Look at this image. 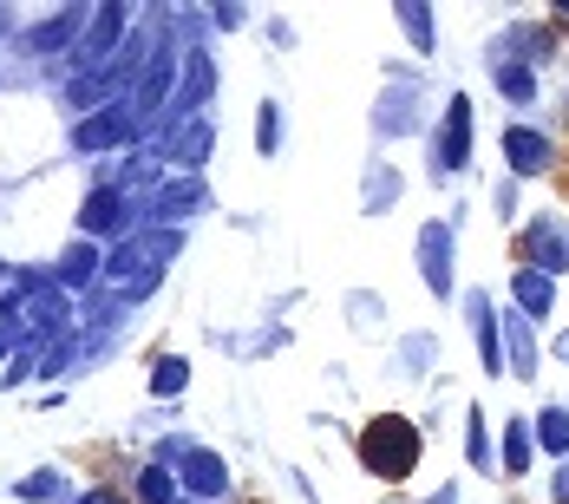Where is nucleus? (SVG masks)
Instances as JSON below:
<instances>
[{
	"instance_id": "20",
	"label": "nucleus",
	"mask_w": 569,
	"mask_h": 504,
	"mask_svg": "<svg viewBox=\"0 0 569 504\" xmlns=\"http://www.w3.org/2000/svg\"><path fill=\"white\" fill-rule=\"evenodd\" d=\"M530 433H537V446L563 465V458H569V406H543V413L530 419Z\"/></svg>"
},
{
	"instance_id": "28",
	"label": "nucleus",
	"mask_w": 569,
	"mask_h": 504,
	"mask_svg": "<svg viewBox=\"0 0 569 504\" xmlns=\"http://www.w3.org/2000/svg\"><path fill=\"white\" fill-rule=\"evenodd\" d=\"M183 387H190V360H177V354H164V360L151 367V393H158V399H177Z\"/></svg>"
},
{
	"instance_id": "29",
	"label": "nucleus",
	"mask_w": 569,
	"mask_h": 504,
	"mask_svg": "<svg viewBox=\"0 0 569 504\" xmlns=\"http://www.w3.org/2000/svg\"><path fill=\"white\" fill-rule=\"evenodd\" d=\"M491 204H498V217H505V224H517V210H523V184H517V177H498Z\"/></svg>"
},
{
	"instance_id": "7",
	"label": "nucleus",
	"mask_w": 569,
	"mask_h": 504,
	"mask_svg": "<svg viewBox=\"0 0 569 504\" xmlns=\"http://www.w3.org/2000/svg\"><path fill=\"white\" fill-rule=\"evenodd\" d=\"M197 210H210V184H203V177L151 184V197H144V217H151V224H190Z\"/></svg>"
},
{
	"instance_id": "12",
	"label": "nucleus",
	"mask_w": 569,
	"mask_h": 504,
	"mask_svg": "<svg viewBox=\"0 0 569 504\" xmlns=\"http://www.w3.org/2000/svg\"><path fill=\"white\" fill-rule=\"evenodd\" d=\"M511 308L530 322V328L550 322V315H557V281L543 276V269H523V263H517L511 269Z\"/></svg>"
},
{
	"instance_id": "35",
	"label": "nucleus",
	"mask_w": 569,
	"mask_h": 504,
	"mask_svg": "<svg viewBox=\"0 0 569 504\" xmlns=\"http://www.w3.org/2000/svg\"><path fill=\"white\" fill-rule=\"evenodd\" d=\"M7 27H13V13H7V7H0V33H7Z\"/></svg>"
},
{
	"instance_id": "13",
	"label": "nucleus",
	"mask_w": 569,
	"mask_h": 504,
	"mask_svg": "<svg viewBox=\"0 0 569 504\" xmlns=\"http://www.w3.org/2000/svg\"><path fill=\"white\" fill-rule=\"evenodd\" d=\"M171 151V165L183 170V177H197V170L210 165V151H217V125L210 118H190V125H177V138L164 145Z\"/></svg>"
},
{
	"instance_id": "33",
	"label": "nucleus",
	"mask_w": 569,
	"mask_h": 504,
	"mask_svg": "<svg viewBox=\"0 0 569 504\" xmlns=\"http://www.w3.org/2000/svg\"><path fill=\"white\" fill-rule=\"evenodd\" d=\"M79 504H118V498H112V492H86Z\"/></svg>"
},
{
	"instance_id": "1",
	"label": "nucleus",
	"mask_w": 569,
	"mask_h": 504,
	"mask_svg": "<svg viewBox=\"0 0 569 504\" xmlns=\"http://www.w3.org/2000/svg\"><path fill=\"white\" fill-rule=\"evenodd\" d=\"M353 452H360V472H367V478L399 485V478H412V472H419V452H426V439H419V426H412L406 413H373V419L360 426Z\"/></svg>"
},
{
	"instance_id": "16",
	"label": "nucleus",
	"mask_w": 569,
	"mask_h": 504,
	"mask_svg": "<svg viewBox=\"0 0 569 504\" xmlns=\"http://www.w3.org/2000/svg\"><path fill=\"white\" fill-rule=\"evenodd\" d=\"M399 190H406V184H399V170L373 158V165H367V190H360V210H367V217H387V210L399 204Z\"/></svg>"
},
{
	"instance_id": "19",
	"label": "nucleus",
	"mask_w": 569,
	"mask_h": 504,
	"mask_svg": "<svg viewBox=\"0 0 569 504\" xmlns=\"http://www.w3.org/2000/svg\"><path fill=\"white\" fill-rule=\"evenodd\" d=\"M530 452H537L530 419H511V426H505V452H498V472H505V478H523V472H530Z\"/></svg>"
},
{
	"instance_id": "10",
	"label": "nucleus",
	"mask_w": 569,
	"mask_h": 504,
	"mask_svg": "<svg viewBox=\"0 0 569 504\" xmlns=\"http://www.w3.org/2000/svg\"><path fill=\"white\" fill-rule=\"evenodd\" d=\"M217 92V59L210 53H183V86L171 92V106H164V125H190V118H203L197 106Z\"/></svg>"
},
{
	"instance_id": "24",
	"label": "nucleus",
	"mask_w": 569,
	"mask_h": 504,
	"mask_svg": "<svg viewBox=\"0 0 569 504\" xmlns=\"http://www.w3.org/2000/svg\"><path fill=\"white\" fill-rule=\"evenodd\" d=\"M399 27H406L412 53H432V7L426 0H399Z\"/></svg>"
},
{
	"instance_id": "31",
	"label": "nucleus",
	"mask_w": 569,
	"mask_h": 504,
	"mask_svg": "<svg viewBox=\"0 0 569 504\" xmlns=\"http://www.w3.org/2000/svg\"><path fill=\"white\" fill-rule=\"evenodd\" d=\"M550 504H569V458L557 465V478H550Z\"/></svg>"
},
{
	"instance_id": "26",
	"label": "nucleus",
	"mask_w": 569,
	"mask_h": 504,
	"mask_svg": "<svg viewBox=\"0 0 569 504\" xmlns=\"http://www.w3.org/2000/svg\"><path fill=\"white\" fill-rule=\"evenodd\" d=\"M177 492H183V485L171 478V465H144V472H138V498L144 504H177Z\"/></svg>"
},
{
	"instance_id": "22",
	"label": "nucleus",
	"mask_w": 569,
	"mask_h": 504,
	"mask_svg": "<svg viewBox=\"0 0 569 504\" xmlns=\"http://www.w3.org/2000/svg\"><path fill=\"white\" fill-rule=\"evenodd\" d=\"M432 360H439V335H406L399 340V374H406V381H426Z\"/></svg>"
},
{
	"instance_id": "8",
	"label": "nucleus",
	"mask_w": 569,
	"mask_h": 504,
	"mask_svg": "<svg viewBox=\"0 0 569 504\" xmlns=\"http://www.w3.org/2000/svg\"><path fill=\"white\" fill-rule=\"evenodd\" d=\"M550 165H557V145H550L537 125H517L511 118V125H505V177L523 184V177H543Z\"/></svg>"
},
{
	"instance_id": "25",
	"label": "nucleus",
	"mask_w": 569,
	"mask_h": 504,
	"mask_svg": "<svg viewBox=\"0 0 569 504\" xmlns=\"http://www.w3.org/2000/svg\"><path fill=\"white\" fill-rule=\"evenodd\" d=\"M20 498H27V504H79V498H72V485H66L59 472H33V478L20 485Z\"/></svg>"
},
{
	"instance_id": "23",
	"label": "nucleus",
	"mask_w": 569,
	"mask_h": 504,
	"mask_svg": "<svg viewBox=\"0 0 569 504\" xmlns=\"http://www.w3.org/2000/svg\"><path fill=\"white\" fill-rule=\"evenodd\" d=\"M465 452H471L478 472H498V452H491V433H485V413L478 406H465Z\"/></svg>"
},
{
	"instance_id": "34",
	"label": "nucleus",
	"mask_w": 569,
	"mask_h": 504,
	"mask_svg": "<svg viewBox=\"0 0 569 504\" xmlns=\"http://www.w3.org/2000/svg\"><path fill=\"white\" fill-rule=\"evenodd\" d=\"M557 360H569V328H563V335H557Z\"/></svg>"
},
{
	"instance_id": "9",
	"label": "nucleus",
	"mask_w": 569,
	"mask_h": 504,
	"mask_svg": "<svg viewBox=\"0 0 569 504\" xmlns=\"http://www.w3.org/2000/svg\"><path fill=\"white\" fill-rule=\"evenodd\" d=\"M419 276L439 302L458 295V276H452V224H419Z\"/></svg>"
},
{
	"instance_id": "32",
	"label": "nucleus",
	"mask_w": 569,
	"mask_h": 504,
	"mask_svg": "<svg viewBox=\"0 0 569 504\" xmlns=\"http://www.w3.org/2000/svg\"><path fill=\"white\" fill-rule=\"evenodd\" d=\"M426 504H458V485H439V492H432Z\"/></svg>"
},
{
	"instance_id": "5",
	"label": "nucleus",
	"mask_w": 569,
	"mask_h": 504,
	"mask_svg": "<svg viewBox=\"0 0 569 504\" xmlns=\"http://www.w3.org/2000/svg\"><path fill=\"white\" fill-rule=\"evenodd\" d=\"M426 125V92H419V79L406 72V66H393V86H387V99L373 106V131L380 138H412Z\"/></svg>"
},
{
	"instance_id": "21",
	"label": "nucleus",
	"mask_w": 569,
	"mask_h": 504,
	"mask_svg": "<svg viewBox=\"0 0 569 504\" xmlns=\"http://www.w3.org/2000/svg\"><path fill=\"white\" fill-rule=\"evenodd\" d=\"M27 328H33V335H59V328H66V295H59V288H33Z\"/></svg>"
},
{
	"instance_id": "11",
	"label": "nucleus",
	"mask_w": 569,
	"mask_h": 504,
	"mask_svg": "<svg viewBox=\"0 0 569 504\" xmlns=\"http://www.w3.org/2000/svg\"><path fill=\"white\" fill-rule=\"evenodd\" d=\"M177 465H183V478H177V485H183V492H190L197 504L229 498V465H223V458H217L210 446H190L183 458H177Z\"/></svg>"
},
{
	"instance_id": "18",
	"label": "nucleus",
	"mask_w": 569,
	"mask_h": 504,
	"mask_svg": "<svg viewBox=\"0 0 569 504\" xmlns=\"http://www.w3.org/2000/svg\"><path fill=\"white\" fill-rule=\"evenodd\" d=\"M491 79H498V92H505L511 106H537V72H530L523 59H491Z\"/></svg>"
},
{
	"instance_id": "30",
	"label": "nucleus",
	"mask_w": 569,
	"mask_h": 504,
	"mask_svg": "<svg viewBox=\"0 0 569 504\" xmlns=\"http://www.w3.org/2000/svg\"><path fill=\"white\" fill-rule=\"evenodd\" d=\"M347 315H353V328H380V295L367 288V295H347Z\"/></svg>"
},
{
	"instance_id": "27",
	"label": "nucleus",
	"mask_w": 569,
	"mask_h": 504,
	"mask_svg": "<svg viewBox=\"0 0 569 504\" xmlns=\"http://www.w3.org/2000/svg\"><path fill=\"white\" fill-rule=\"evenodd\" d=\"M256 151H262V158H276V151H282V106H276V99H262V106H256Z\"/></svg>"
},
{
	"instance_id": "15",
	"label": "nucleus",
	"mask_w": 569,
	"mask_h": 504,
	"mask_svg": "<svg viewBox=\"0 0 569 504\" xmlns=\"http://www.w3.org/2000/svg\"><path fill=\"white\" fill-rule=\"evenodd\" d=\"M505 374H517V381H537L543 367H537V328L523 322V315H505Z\"/></svg>"
},
{
	"instance_id": "14",
	"label": "nucleus",
	"mask_w": 569,
	"mask_h": 504,
	"mask_svg": "<svg viewBox=\"0 0 569 504\" xmlns=\"http://www.w3.org/2000/svg\"><path fill=\"white\" fill-rule=\"evenodd\" d=\"M465 315H471V328H478V360H485V374H505V347H498L491 295H485V288H465Z\"/></svg>"
},
{
	"instance_id": "6",
	"label": "nucleus",
	"mask_w": 569,
	"mask_h": 504,
	"mask_svg": "<svg viewBox=\"0 0 569 504\" xmlns=\"http://www.w3.org/2000/svg\"><path fill=\"white\" fill-rule=\"evenodd\" d=\"M465 165H471V92H452L432 138V177H458Z\"/></svg>"
},
{
	"instance_id": "4",
	"label": "nucleus",
	"mask_w": 569,
	"mask_h": 504,
	"mask_svg": "<svg viewBox=\"0 0 569 504\" xmlns=\"http://www.w3.org/2000/svg\"><path fill=\"white\" fill-rule=\"evenodd\" d=\"M138 217L144 210H131V197L124 190H112V184H99L92 197H86V210H79V236L86 243H131V229H138Z\"/></svg>"
},
{
	"instance_id": "3",
	"label": "nucleus",
	"mask_w": 569,
	"mask_h": 504,
	"mask_svg": "<svg viewBox=\"0 0 569 504\" xmlns=\"http://www.w3.org/2000/svg\"><path fill=\"white\" fill-rule=\"evenodd\" d=\"M517 249H523V269H543L550 281L569 276V217L537 210V217L523 224V236H517Z\"/></svg>"
},
{
	"instance_id": "17",
	"label": "nucleus",
	"mask_w": 569,
	"mask_h": 504,
	"mask_svg": "<svg viewBox=\"0 0 569 504\" xmlns=\"http://www.w3.org/2000/svg\"><path fill=\"white\" fill-rule=\"evenodd\" d=\"M99 269H106V256H99V249H92V243L79 236V243H72L66 256H59V269H53V288H79V281H92Z\"/></svg>"
},
{
	"instance_id": "2",
	"label": "nucleus",
	"mask_w": 569,
	"mask_h": 504,
	"mask_svg": "<svg viewBox=\"0 0 569 504\" xmlns=\"http://www.w3.org/2000/svg\"><path fill=\"white\" fill-rule=\"evenodd\" d=\"M144 138V118L131 112V99L124 106H99V112H86L79 125H72V151L79 158H106V151H124V145H138Z\"/></svg>"
}]
</instances>
